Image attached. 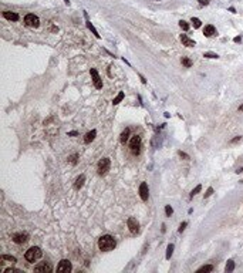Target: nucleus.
Listing matches in <instances>:
<instances>
[{"instance_id":"nucleus-42","label":"nucleus","mask_w":243,"mask_h":273,"mask_svg":"<svg viewBox=\"0 0 243 273\" xmlns=\"http://www.w3.org/2000/svg\"><path fill=\"white\" fill-rule=\"evenodd\" d=\"M154 1H159V0H154Z\"/></svg>"},{"instance_id":"nucleus-20","label":"nucleus","mask_w":243,"mask_h":273,"mask_svg":"<svg viewBox=\"0 0 243 273\" xmlns=\"http://www.w3.org/2000/svg\"><path fill=\"white\" fill-rule=\"evenodd\" d=\"M225 270H226V273H230V272H233V270H235V262H233V260H228Z\"/></svg>"},{"instance_id":"nucleus-22","label":"nucleus","mask_w":243,"mask_h":273,"mask_svg":"<svg viewBox=\"0 0 243 273\" xmlns=\"http://www.w3.org/2000/svg\"><path fill=\"white\" fill-rule=\"evenodd\" d=\"M213 270V266L212 265H206V266H202L198 269V273H203V272H212Z\"/></svg>"},{"instance_id":"nucleus-5","label":"nucleus","mask_w":243,"mask_h":273,"mask_svg":"<svg viewBox=\"0 0 243 273\" xmlns=\"http://www.w3.org/2000/svg\"><path fill=\"white\" fill-rule=\"evenodd\" d=\"M24 23H26V26H28V27H39L40 26V20H39V17H37L36 14H33V13L26 14V17H24Z\"/></svg>"},{"instance_id":"nucleus-35","label":"nucleus","mask_w":243,"mask_h":273,"mask_svg":"<svg viewBox=\"0 0 243 273\" xmlns=\"http://www.w3.org/2000/svg\"><path fill=\"white\" fill-rule=\"evenodd\" d=\"M179 156H182V158H185V159H189V156L185 154V152H182V151H179Z\"/></svg>"},{"instance_id":"nucleus-25","label":"nucleus","mask_w":243,"mask_h":273,"mask_svg":"<svg viewBox=\"0 0 243 273\" xmlns=\"http://www.w3.org/2000/svg\"><path fill=\"white\" fill-rule=\"evenodd\" d=\"M201 189H202V185H196V186L192 189V192H190V198H193L196 194H199V192H201Z\"/></svg>"},{"instance_id":"nucleus-31","label":"nucleus","mask_w":243,"mask_h":273,"mask_svg":"<svg viewBox=\"0 0 243 273\" xmlns=\"http://www.w3.org/2000/svg\"><path fill=\"white\" fill-rule=\"evenodd\" d=\"M186 225H188V222H182V223H181V226H179V229H178V231H179V232H181V233H182V232H183V231H185V228H186Z\"/></svg>"},{"instance_id":"nucleus-36","label":"nucleus","mask_w":243,"mask_h":273,"mask_svg":"<svg viewBox=\"0 0 243 273\" xmlns=\"http://www.w3.org/2000/svg\"><path fill=\"white\" fill-rule=\"evenodd\" d=\"M77 134H78L77 131H71V132H68V135H70V137H74V135H77Z\"/></svg>"},{"instance_id":"nucleus-2","label":"nucleus","mask_w":243,"mask_h":273,"mask_svg":"<svg viewBox=\"0 0 243 273\" xmlns=\"http://www.w3.org/2000/svg\"><path fill=\"white\" fill-rule=\"evenodd\" d=\"M41 256H43V252H41V249L39 246H31L24 253V259L27 262H36V260L40 259Z\"/></svg>"},{"instance_id":"nucleus-11","label":"nucleus","mask_w":243,"mask_h":273,"mask_svg":"<svg viewBox=\"0 0 243 273\" xmlns=\"http://www.w3.org/2000/svg\"><path fill=\"white\" fill-rule=\"evenodd\" d=\"M127 223H128V228H129L131 233H138L139 232V223H138V221L135 218H128Z\"/></svg>"},{"instance_id":"nucleus-4","label":"nucleus","mask_w":243,"mask_h":273,"mask_svg":"<svg viewBox=\"0 0 243 273\" xmlns=\"http://www.w3.org/2000/svg\"><path fill=\"white\" fill-rule=\"evenodd\" d=\"M109 167H111L109 158H102V159H100L98 164H97V172H98V175H105L108 171H109Z\"/></svg>"},{"instance_id":"nucleus-14","label":"nucleus","mask_w":243,"mask_h":273,"mask_svg":"<svg viewBox=\"0 0 243 273\" xmlns=\"http://www.w3.org/2000/svg\"><path fill=\"white\" fill-rule=\"evenodd\" d=\"M84 16H85V19H87V22H85V23H87V27H88V28H90V30L93 31V34H94V36L97 37V39H100L101 36L98 34V31H97V28H95V27L93 26V23H91V22L88 20V14H87V12H84Z\"/></svg>"},{"instance_id":"nucleus-41","label":"nucleus","mask_w":243,"mask_h":273,"mask_svg":"<svg viewBox=\"0 0 243 273\" xmlns=\"http://www.w3.org/2000/svg\"><path fill=\"white\" fill-rule=\"evenodd\" d=\"M239 110H240V111H243V104L240 105V107H239Z\"/></svg>"},{"instance_id":"nucleus-32","label":"nucleus","mask_w":243,"mask_h":273,"mask_svg":"<svg viewBox=\"0 0 243 273\" xmlns=\"http://www.w3.org/2000/svg\"><path fill=\"white\" fill-rule=\"evenodd\" d=\"M212 194H213V188H208V191H206V194H205V198H209Z\"/></svg>"},{"instance_id":"nucleus-7","label":"nucleus","mask_w":243,"mask_h":273,"mask_svg":"<svg viewBox=\"0 0 243 273\" xmlns=\"http://www.w3.org/2000/svg\"><path fill=\"white\" fill-rule=\"evenodd\" d=\"M90 74H91V77H93V83H94L95 88H97V90H101V88H102V80L100 77L98 71H97L95 68H91V70H90Z\"/></svg>"},{"instance_id":"nucleus-1","label":"nucleus","mask_w":243,"mask_h":273,"mask_svg":"<svg viewBox=\"0 0 243 273\" xmlns=\"http://www.w3.org/2000/svg\"><path fill=\"white\" fill-rule=\"evenodd\" d=\"M115 246H117V240H115L114 236H111V235H102V236L98 239V247H100V250H102V252H109V250H112Z\"/></svg>"},{"instance_id":"nucleus-3","label":"nucleus","mask_w":243,"mask_h":273,"mask_svg":"<svg viewBox=\"0 0 243 273\" xmlns=\"http://www.w3.org/2000/svg\"><path fill=\"white\" fill-rule=\"evenodd\" d=\"M129 148H131V152L134 155H139L141 148H142V138L139 135H134L129 141Z\"/></svg>"},{"instance_id":"nucleus-33","label":"nucleus","mask_w":243,"mask_h":273,"mask_svg":"<svg viewBox=\"0 0 243 273\" xmlns=\"http://www.w3.org/2000/svg\"><path fill=\"white\" fill-rule=\"evenodd\" d=\"M14 272H20L17 269H13V267H9V269H4V273H14Z\"/></svg>"},{"instance_id":"nucleus-10","label":"nucleus","mask_w":243,"mask_h":273,"mask_svg":"<svg viewBox=\"0 0 243 273\" xmlns=\"http://www.w3.org/2000/svg\"><path fill=\"white\" fill-rule=\"evenodd\" d=\"M27 240H28V235L27 233L20 232V233L13 235V242L14 243H17V245H23V243H26Z\"/></svg>"},{"instance_id":"nucleus-8","label":"nucleus","mask_w":243,"mask_h":273,"mask_svg":"<svg viewBox=\"0 0 243 273\" xmlns=\"http://www.w3.org/2000/svg\"><path fill=\"white\" fill-rule=\"evenodd\" d=\"M51 270H53V267H51V265L48 262H41V263L34 266V272L39 273H50Z\"/></svg>"},{"instance_id":"nucleus-28","label":"nucleus","mask_w":243,"mask_h":273,"mask_svg":"<svg viewBox=\"0 0 243 273\" xmlns=\"http://www.w3.org/2000/svg\"><path fill=\"white\" fill-rule=\"evenodd\" d=\"M203 57H206V58H217L219 56H217L216 53H210V51H208V53H205V54H203Z\"/></svg>"},{"instance_id":"nucleus-34","label":"nucleus","mask_w":243,"mask_h":273,"mask_svg":"<svg viewBox=\"0 0 243 273\" xmlns=\"http://www.w3.org/2000/svg\"><path fill=\"white\" fill-rule=\"evenodd\" d=\"M240 140H242V137H240V135H239V137H236V138H233V140H232V141H230V144H236V142H239V141H240Z\"/></svg>"},{"instance_id":"nucleus-9","label":"nucleus","mask_w":243,"mask_h":273,"mask_svg":"<svg viewBox=\"0 0 243 273\" xmlns=\"http://www.w3.org/2000/svg\"><path fill=\"white\" fill-rule=\"evenodd\" d=\"M139 196H141L142 201H148L149 188H148V185H147V182H142V183L139 185Z\"/></svg>"},{"instance_id":"nucleus-27","label":"nucleus","mask_w":243,"mask_h":273,"mask_svg":"<svg viewBox=\"0 0 243 273\" xmlns=\"http://www.w3.org/2000/svg\"><path fill=\"white\" fill-rule=\"evenodd\" d=\"M179 26H181L182 30H185V31H188L189 30V24L185 22V20H181V22H179Z\"/></svg>"},{"instance_id":"nucleus-12","label":"nucleus","mask_w":243,"mask_h":273,"mask_svg":"<svg viewBox=\"0 0 243 273\" xmlns=\"http://www.w3.org/2000/svg\"><path fill=\"white\" fill-rule=\"evenodd\" d=\"M181 41H182V44L186 46V47H195V44H196L192 39H189L186 34H181Z\"/></svg>"},{"instance_id":"nucleus-39","label":"nucleus","mask_w":243,"mask_h":273,"mask_svg":"<svg viewBox=\"0 0 243 273\" xmlns=\"http://www.w3.org/2000/svg\"><path fill=\"white\" fill-rule=\"evenodd\" d=\"M236 172H237V174H240V172H243V168H240V169H237V171H236Z\"/></svg>"},{"instance_id":"nucleus-37","label":"nucleus","mask_w":243,"mask_h":273,"mask_svg":"<svg viewBox=\"0 0 243 273\" xmlns=\"http://www.w3.org/2000/svg\"><path fill=\"white\" fill-rule=\"evenodd\" d=\"M233 41H235V43H240V41H242V37H235Z\"/></svg>"},{"instance_id":"nucleus-23","label":"nucleus","mask_w":243,"mask_h":273,"mask_svg":"<svg viewBox=\"0 0 243 273\" xmlns=\"http://www.w3.org/2000/svg\"><path fill=\"white\" fill-rule=\"evenodd\" d=\"M190 23L193 24V27H195V28H199V27H201V24H202V22H201L198 17H192V19H190Z\"/></svg>"},{"instance_id":"nucleus-40","label":"nucleus","mask_w":243,"mask_h":273,"mask_svg":"<svg viewBox=\"0 0 243 273\" xmlns=\"http://www.w3.org/2000/svg\"><path fill=\"white\" fill-rule=\"evenodd\" d=\"M64 3H66V4H70V0H64Z\"/></svg>"},{"instance_id":"nucleus-18","label":"nucleus","mask_w":243,"mask_h":273,"mask_svg":"<svg viewBox=\"0 0 243 273\" xmlns=\"http://www.w3.org/2000/svg\"><path fill=\"white\" fill-rule=\"evenodd\" d=\"M129 134H131V131H129V128H125V130L121 132V137H120V141H121V144H125L128 140H129Z\"/></svg>"},{"instance_id":"nucleus-13","label":"nucleus","mask_w":243,"mask_h":273,"mask_svg":"<svg viewBox=\"0 0 243 273\" xmlns=\"http://www.w3.org/2000/svg\"><path fill=\"white\" fill-rule=\"evenodd\" d=\"M203 34H205L206 37H212V36H215V34H216L215 26H212V24L205 26V28H203Z\"/></svg>"},{"instance_id":"nucleus-17","label":"nucleus","mask_w":243,"mask_h":273,"mask_svg":"<svg viewBox=\"0 0 243 273\" xmlns=\"http://www.w3.org/2000/svg\"><path fill=\"white\" fill-rule=\"evenodd\" d=\"M95 135H97V131H95V130H91L90 132H87V134H85V137H84V142L90 144L95 138Z\"/></svg>"},{"instance_id":"nucleus-30","label":"nucleus","mask_w":243,"mask_h":273,"mask_svg":"<svg viewBox=\"0 0 243 273\" xmlns=\"http://www.w3.org/2000/svg\"><path fill=\"white\" fill-rule=\"evenodd\" d=\"M172 213H174V209L171 208V205H166V206H165V215H166V216H171Z\"/></svg>"},{"instance_id":"nucleus-16","label":"nucleus","mask_w":243,"mask_h":273,"mask_svg":"<svg viewBox=\"0 0 243 273\" xmlns=\"http://www.w3.org/2000/svg\"><path fill=\"white\" fill-rule=\"evenodd\" d=\"M84 182H85V175L84 174H81L80 176L75 179V183H74V188L78 191V189H81L82 188V185H84Z\"/></svg>"},{"instance_id":"nucleus-29","label":"nucleus","mask_w":243,"mask_h":273,"mask_svg":"<svg viewBox=\"0 0 243 273\" xmlns=\"http://www.w3.org/2000/svg\"><path fill=\"white\" fill-rule=\"evenodd\" d=\"M182 64L185 67H192V61L189 60L188 57H182Z\"/></svg>"},{"instance_id":"nucleus-6","label":"nucleus","mask_w":243,"mask_h":273,"mask_svg":"<svg viewBox=\"0 0 243 273\" xmlns=\"http://www.w3.org/2000/svg\"><path fill=\"white\" fill-rule=\"evenodd\" d=\"M73 270V265H71V262L67 259H63L60 260V263H58V266H57V272L60 273H68Z\"/></svg>"},{"instance_id":"nucleus-15","label":"nucleus","mask_w":243,"mask_h":273,"mask_svg":"<svg viewBox=\"0 0 243 273\" xmlns=\"http://www.w3.org/2000/svg\"><path fill=\"white\" fill-rule=\"evenodd\" d=\"M3 17L7 19V20H12V22H17L19 20V14L14 13V12H3Z\"/></svg>"},{"instance_id":"nucleus-24","label":"nucleus","mask_w":243,"mask_h":273,"mask_svg":"<svg viewBox=\"0 0 243 273\" xmlns=\"http://www.w3.org/2000/svg\"><path fill=\"white\" fill-rule=\"evenodd\" d=\"M0 259L7 260V262H10V263H14V262H16V258H14V256H10V255H1Z\"/></svg>"},{"instance_id":"nucleus-26","label":"nucleus","mask_w":243,"mask_h":273,"mask_svg":"<svg viewBox=\"0 0 243 273\" xmlns=\"http://www.w3.org/2000/svg\"><path fill=\"white\" fill-rule=\"evenodd\" d=\"M77 158H78V155H77V154H73L71 156H68V162H70V164H73V165H75V164H77Z\"/></svg>"},{"instance_id":"nucleus-21","label":"nucleus","mask_w":243,"mask_h":273,"mask_svg":"<svg viewBox=\"0 0 243 273\" xmlns=\"http://www.w3.org/2000/svg\"><path fill=\"white\" fill-rule=\"evenodd\" d=\"M124 95H125V94H124L122 91H121V92H118V95H117V97H115V98L112 100V104H114V105L120 104V103H121L122 100H124Z\"/></svg>"},{"instance_id":"nucleus-19","label":"nucleus","mask_w":243,"mask_h":273,"mask_svg":"<svg viewBox=\"0 0 243 273\" xmlns=\"http://www.w3.org/2000/svg\"><path fill=\"white\" fill-rule=\"evenodd\" d=\"M174 249H175L174 243H169V245H168V249H166V255H165V258H166V259H171V256H172V253H174Z\"/></svg>"},{"instance_id":"nucleus-38","label":"nucleus","mask_w":243,"mask_h":273,"mask_svg":"<svg viewBox=\"0 0 243 273\" xmlns=\"http://www.w3.org/2000/svg\"><path fill=\"white\" fill-rule=\"evenodd\" d=\"M198 1H199V3H201V4H208V3H209V1H208V0H198Z\"/></svg>"}]
</instances>
